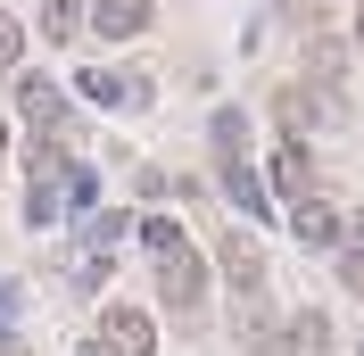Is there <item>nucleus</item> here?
Wrapping results in <instances>:
<instances>
[{"label": "nucleus", "instance_id": "1", "mask_svg": "<svg viewBox=\"0 0 364 356\" xmlns=\"http://www.w3.org/2000/svg\"><path fill=\"white\" fill-rule=\"evenodd\" d=\"M158 290H166V307H174V315H191V307L207 298V257H199L191 241L166 248V257H158Z\"/></svg>", "mask_w": 364, "mask_h": 356}, {"label": "nucleus", "instance_id": "2", "mask_svg": "<svg viewBox=\"0 0 364 356\" xmlns=\"http://www.w3.org/2000/svg\"><path fill=\"white\" fill-rule=\"evenodd\" d=\"M215 266H224V282L240 290V298H265V248H257L249 232H224V241H215Z\"/></svg>", "mask_w": 364, "mask_h": 356}, {"label": "nucleus", "instance_id": "3", "mask_svg": "<svg viewBox=\"0 0 364 356\" xmlns=\"http://www.w3.org/2000/svg\"><path fill=\"white\" fill-rule=\"evenodd\" d=\"M100 348L108 356H158V323H149L141 307H108L100 315Z\"/></svg>", "mask_w": 364, "mask_h": 356}, {"label": "nucleus", "instance_id": "4", "mask_svg": "<svg viewBox=\"0 0 364 356\" xmlns=\"http://www.w3.org/2000/svg\"><path fill=\"white\" fill-rule=\"evenodd\" d=\"M273 191L290 207L315 199V150H306V141H282V150H273Z\"/></svg>", "mask_w": 364, "mask_h": 356}, {"label": "nucleus", "instance_id": "5", "mask_svg": "<svg viewBox=\"0 0 364 356\" xmlns=\"http://www.w3.org/2000/svg\"><path fill=\"white\" fill-rule=\"evenodd\" d=\"M75 91H83L91 108H141V100H149V83H141V75H108V67L75 75Z\"/></svg>", "mask_w": 364, "mask_h": 356}, {"label": "nucleus", "instance_id": "6", "mask_svg": "<svg viewBox=\"0 0 364 356\" xmlns=\"http://www.w3.org/2000/svg\"><path fill=\"white\" fill-rule=\"evenodd\" d=\"M17 108L33 116L42 133H58V125H67V91L50 83V75H17Z\"/></svg>", "mask_w": 364, "mask_h": 356}, {"label": "nucleus", "instance_id": "7", "mask_svg": "<svg viewBox=\"0 0 364 356\" xmlns=\"http://www.w3.org/2000/svg\"><path fill=\"white\" fill-rule=\"evenodd\" d=\"M224 191H232V207H240V216H257V224L273 216V191H265V174H257L249 157H224Z\"/></svg>", "mask_w": 364, "mask_h": 356}, {"label": "nucleus", "instance_id": "8", "mask_svg": "<svg viewBox=\"0 0 364 356\" xmlns=\"http://www.w3.org/2000/svg\"><path fill=\"white\" fill-rule=\"evenodd\" d=\"M91 33H108V42L149 33V0H91Z\"/></svg>", "mask_w": 364, "mask_h": 356}, {"label": "nucleus", "instance_id": "9", "mask_svg": "<svg viewBox=\"0 0 364 356\" xmlns=\"http://www.w3.org/2000/svg\"><path fill=\"white\" fill-rule=\"evenodd\" d=\"M282 356H331V323H323L315 307L290 315V323H282Z\"/></svg>", "mask_w": 364, "mask_h": 356}, {"label": "nucleus", "instance_id": "10", "mask_svg": "<svg viewBox=\"0 0 364 356\" xmlns=\"http://www.w3.org/2000/svg\"><path fill=\"white\" fill-rule=\"evenodd\" d=\"M290 232L306 248H340V216H331V207L323 199H306V207H290Z\"/></svg>", "mask_w": 364, "mask_h": 356}, {"label": "nucleus", "instance_id": "11", "mask_svg": "<svg viewBox=\"0 0 364 356\" xmlns=\"http://www.w3.org/2000/svg\"><path fill=\"white\" fill-rule=\"evenodd\" d=\"M42 33L50 42H75L83 33V0H42Z\"/></svg>", "mask_w": 364, "mask_h": 356}, {"label": "nucleus", "instance_id": "12", "mask_svg": "<svg viewBox=\"0 0 364 356\" xmlns=\"http://www.w3.org/2000/svg\"><path fill=\"white\" fill-rule=\"evenodd\" d=\"M215 150H224V157L249 150V116H240V108H215Z\"/></svg>", "mask_w": 364, "mask_h": 356}, {"label": "nucleus", "instance_id": "13", "mask_svg": "<svg viewBox=\"0 0 364 356\" xmlns=\"http://www.w3.org/2000/svg\"><path fill=\"white\" fill-rule=\"evenodd\" d=\"M133 224H141V241L158 248V257H166V248H182V224H174V216H133Z\"/></svg>", "mask_w": 364, "mask_h": 356}, {"label": "nucleus", "instance_id": "14", "mask_svg": "<svg viewBox=\"0 0 364 356\" xmlns=\"http://www.w3.org/2000/svg\"><path fill=\"white\" fill-rule=\"evenodd\" d=\"M282 125H290V141H298L306 125H315V100H306V91H282Z\"/></svg>", "mask_w": 364, "mask_h": 356}, {"label": "nucleus", "instance_id": "15", "mask_svg": "<svg viewBox=\"0 0 364 356\" xmlns=\"http://www.w3.org/2000/svg\"><path fill=\"white\" fill-rule=\"evenodd\" d=\"M17 58H25V25H17V17H0V75L17 67Z\"/></svg>", "mask_w": 364, "mask_h": 356}, {"label": "nucleus", "instance_id": "16", "mask_svg": "<svg viewBox=\"0 0 364 356\" xmlns=\"http://www.w3.org/2000/svg\"><path fill=\"white\" fill-rule=\"evenodd\" d=\"M340 257H364V207H356V216H340Z\"/></svg>", "mask_w": 364, "mask_h": 356}, {"label": "nucleus", "instance_id": "17", "mask_svg": "<svg viewBox=\"0 0 364 356\" xmlns=\"http://www.w3.org/2000/svg\"><path fill=\"white\" fill-rule=\"evenodd\" d=\"M340 67H348L340 42H315V75H323V83H340Z\"/></svg>", "mask_w": 364, "mask_h": 356}, {"label": "nucleus", "instance_id": "18", "mask_svg": "<svg viewBox=\"0 0 364 356\" xmlns=\"http://www.w3.org/2000/svg\"><path fill=\"white\" fill-rule=\"evenodd\" d=\"M340 282H348V290L364 298V257H340Z\"/></svg>", "mask_w": 364, "mask_h": 356}, {"label": "nucleus", "instance_id": "19", "mask_svg": "<svg viewBox=\"0 0 364 356\" xmlns=\"http://www.w3.org/2000/svg\"><path fill=\"white\" fill-rule=\"evenodd\" d=\"M9 323H17V290L0 282V332H9Z\"/></svg>", "mask_w": 364, "mask_h": 356}, {"label": "nucleus", "instance_id": "20", "mask_svg": "<svg viewBox=\"0 0 364 356\" xmlns=\"http://www.w3.org/2000/svg\"><path fill=\"white\" fill-rule=\"evenodd\" d=\"M356 42H364V0H356Z\"/></svg>", "mask_w": 364, "mask_h": 356}, {"label": "nucleus", "instance_id": "21", "mask_svg": "<svg viewBox=\"0 0 364 356\" xmlns=\"http://www.w3.org/2000/svg\"><path fill=\"white\" fill-rule=\"evenodd\" d=\"M0 150H9V116H0Z\"/></svg>", "mask_w": 364, "mask_h": 356}, {"label": "nucleus", "instance_id": "22", "mask_svg": "<svg viewBox=\"0 0 364 356\" xmlns=\"http://www.w3.org/2000/svg\"><path fill=\"white\" fill-rule=\"evenodd\" d=\"M91 356H108V348H91Z\"/></svg>", "mask_w": 364, "mask_h": 356}, {"label": "nucleus", "instance_id": "23", "mask_svg": "<svg viewBox=\"0 0 364 356\" xmlns=\"http://www.w3.org/2000/svg\"><path fill=\"white\" fill-rule=\"evenodd\" d=\"M356 356H364V348H356Z\"/></svg>", "mask_w": 364, "mask_h": 356}]
</instances>
